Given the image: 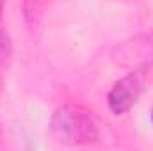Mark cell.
I'll return each mask as SVG.
<instances>
[{
  "mask_svg": "<svg viewBox=\"0 0 153 151\" xmlns=\"http://www.w3.org/2000/svg\"><path fill=\"white\" fill-rule=\"evenodd\" d=\"M52 135L66 146H82L96 142L98 130L91 114L78 105H62L59 107L50 121Z\"/></svg>",
  "mask_w": 153,
  "mask_h": 151,
  "instance_id": "1",
  "label": "cell"
},
{
  "mask_svg": "<svg viewBox=\"0 0 153 151\" xmlns=\"http://www.w3.org/2000/svg\"><path fill=\"white\" fill-rule=\"evenodd\" d=\"M141 78L135 73L123 76L112 85V89L109 91V109L112 114L121 115L126 110H130V107L137 101L139 94H141Z\"/></svg>",
  "mask_w": 153,
  "mask_h": 151,
  "instance_id": "2",
  "label": "cell"
},
{
  "mask_svg": "<svg viewBox=\"0 0 153 151\" xmlns=\"http://www.w3.org/2000/svg\"><path fill=\"white\" fill-rule=\"evenodd\" d=\"M2 4H0V61H5L11 55V39L2 25Z\"/></svg>",
  "mask_w": 153,
  "mask_h": 151,
  "instance_id": "3",
  "label": "cell"
},
{
  "mask_svg": "<svg viewBox=\"0 0 153 151\" xmlns=\"http://www.w3.org/2000/svg\"><path fill=\"white\" fill-rule=\"evenodd\" d=\"M152 114H153V112H152ZM152 119H153V115H152Z\"/></svg>",
  "mask_w": 153,
  "mask_h": 151,
  "instance_id": "4",
  "label": "cell"
}]
</instances>
